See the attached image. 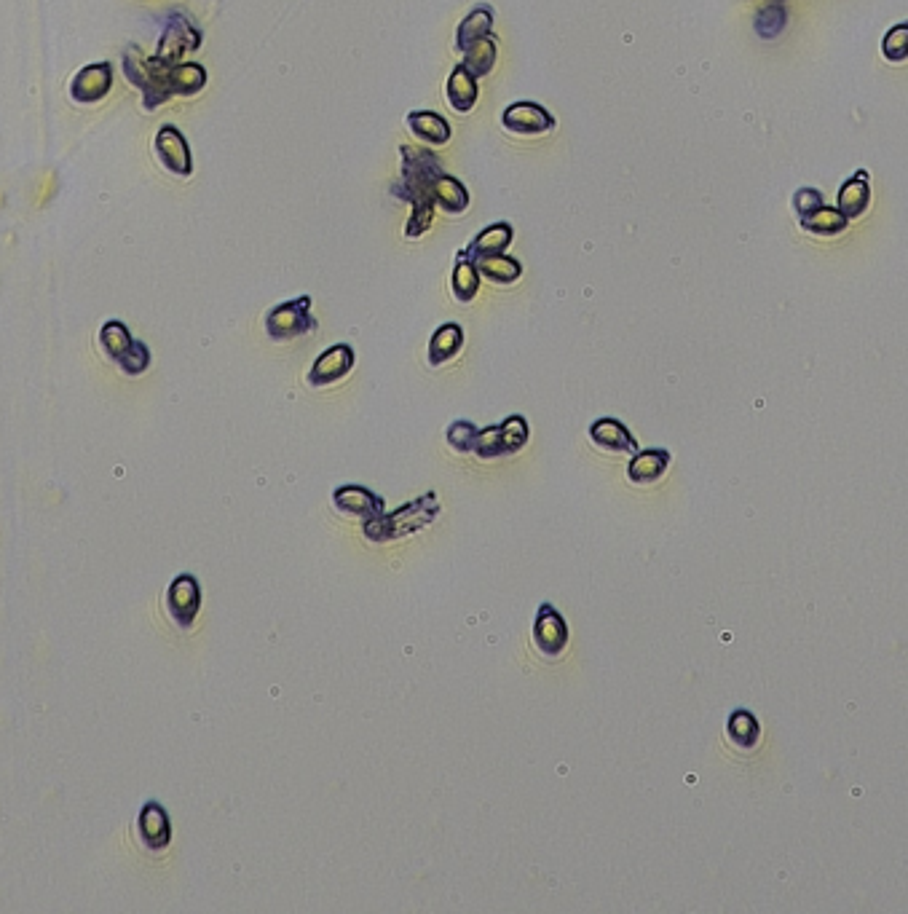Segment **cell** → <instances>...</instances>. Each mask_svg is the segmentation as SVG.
<instances>
[{
	"mask_svg": "<svg viewBox=\"0 0 908 914\" xmlns=\"http://www.w3.org/2000/svg\"><path fill=\"white\" fill-rule=\"evenodd\" d=\"M882 54L890 62H906L908 59V22H900L887 30L882 41Z\"/></svg>",
	"mask_w": 908,
	"mask_h": 914,
	"instance_id": "f546056e",
	"label": "cell"
},
{
	"mask_svg": "<svg viewBox=\"0 0 908 914\" xmlns=\"http://www.w3.org/2000/svg\"><path fill=\"white\" fill-rule=\"evenodd\" d=\"M501 124L507 126L509 132H515V135H544V132L555 129V116L547 108H542L539 102L523 100L512 102L504 110Z\"/></svg>",
	"mask_w": 908,
	"mask_h": 914,
	"instance_id": "8992f818",
	"label": "cell"
},
{
	"mask_svg": "<svg viewBox=\"0 0 908 914\" xmlns=\"http://www.w3.org/2000/svg\"><path fill=\"white\" fill-rule=\"evenodd\" d=\"M201 33L191 22L185 19H175L172 25H167V33L161 38V49L156 54V59L167 62V65H177V59L183 57L185 51L199 49Z\"/></svg>",
	"mask_w": 908,
	"mask_h": 914,
	"instance_id": "4fadbf2b",
	"label": "cell"
},
{
	"mask_svg": "<svg viewBox=\"0 0 908 914\" xmlns=\"http://www.w3.org/2000/svg\"><path fill=\"white\" fill-rule=\"evenodd\" d=\"M432 191L434 202L440 204L445 212H456V215H459V212H464L469 207L467 188H464L456 177L445 175V172H440V177L434 180Z\"/></svg>",
	"mask_w": 908,
	"mask_h": 914,
	"instance_id": "d4e9b609",
	"label": "cell"
},
{
	"mask_svg": "<svg viewBox=\"0 0 908 914\" xmlns=\"http://www.w3.org/2000/svg\"><path fill=\"white\" fill-rule=\"evenodd\" d=\"M475 435H477V427L472 424V421L461 419V421H456V424H450L448 427L450 448L459 453H469L472 451V443H475Z\"/></svg>",
	"mask_w": 908,
	"mask_h": 914,
	"instance_id": "4dcf8cb0",
	"label": "cell"
},
{
	"mask_svg": "<svg viewBox=\"0 0 908 914\" xmlns=\"http://www.w3.org/2000/svg\"><path fill=\"white\" fill-rule=\"evenodd\" d=\"M823 204V193L817 191V188H801V191H796V199H793V207H796V212H799L801 218H807V215H812L815 210H820Z\"/></svg>",
	"mask_w": 908,
	"mask_h": 914,
	"instance_id": "1f68e13d",
	"label": "cell"
},
{
	"mask_svg": "<svg viewBox=\"0 0 908 914\" xmlns=\"http://www.w3.org/2000/svg\"><path fill=\"white\" fill-rule=\"evenodd\" d=\"M496 54H499V41H496L493 35H485V38L475 41L467 51H464V62H461V65H464L475 78H483L488 76L493 70V65H496Z\"/></svg>",
	"mask_w": 908,
	"mask_h": 914,
	"instance_id": "603a6c76",
	"label": "cell"
},
{
	"mask_svg": "<svg viewBox=\"0 0 908 914\" xmlns=\"http://www.w3.org/2000/svg\"><path fill=\"white\" fill-rule=\"evenodd\" d=\"M408 126L413 129V135L426 140V143L445 145L450 140L448 121L437 116V113H429V110H413V113H408Z\"/></svg>",
	"mask_w": 908,
	"mask_h": 914,
	"instance_id": "ffe728a7",
	"label": "cell"
},
{
	"mask_svg": "<svg viewBox=\"0 0 908 914\" xmlns=\"http://www.w3.org/2000/svg\"><path fill=\"white\" fill-rule=\"evenodd\" d=\"M207 84V70L201 68V65H172V92L183 94V97H191V94L201 92Z\"/></svg>",
	"mask_w": 908,
	"mask_h": 914,
	"instance_id": "83f0119b",
	"label": "cell"
},
{
	"mask_svg": "<svg viewBox=\"0 0 908 914\" xmlns=\"http://www.w3.org/2000/svg\"><path fill=\"white\" fill-rule=\"evenodd\" d=\"M590 440L598 448L609 453H638L641 445L635 440V435L622 424L619 419L603 416V419L592 421L590 424Z\"/></svg>",
	"mask_w": 908,
	"mask_h": 914,
	"instance_id": "7c38bea8",
	"label": "cell"
},
{
	"mask_svg": "<svg viewBox=\"0 0 908 914\" xmlns=\"http://www.w3.org/2000/svg\"><path fill=\"white\" fill-rule=\"evenodd\" d=\"M440 499L437 494H424L418 496L416 502H408L397 507L392 512H381L378 518L365 520V534L370 542H392V539H402L408 537V534H416V531L426 529L432 520H437L440 515Z\"/></svg>",
	"mask_w": 908,
	"mask_h": 914,
	"instance_id": "7a4b0ae2",
	"label": "cell"
},
{
	"mask_svg": "<svg viewBox=\"0 0 908 914\" xmlns=\"http://www.w3.org/2000/svg\"><path fill=\"white\" fill-rule=\"evenodd\" d=\"M464 346V330L456 322H445L429 341V362L442 365V362L453 360Z\"/></svg>",
	"mask_w": 908,
	"mask_h": 914,
	"instance_id": "d6986e66",
	"label": "cell"
},
{
	"mask_svg": "<svg viewBox=\"0 0 908 914\" xmlns=\"http://www.w3.org/2000/svg\"><path fill=\"white\" fill-rule=\"evenodd\" d=\"M847 223H850V220L844 218L842 212L831 210V207H825V204L820 210L812 212V215H807V218H801V228H807V231L820 236L842 234L844 228H847Z\"/></svg>",
	"mask_w": 908,
	"mask_h": 914,
	"instance_id": "4316f807",
	"label": "cell"
},
{
	"mask_svg": "<svg viewBox=\"0 0 908 914\" xmlns=\"http://www.w3.org/2000/svg\"><path fill=\"white\" fill-rule=\"evenodd\" d=\"M534 646L550 660L563 655V649L568 646V625L563 620V614L552 604H542L536 612Z\"/></svg>",
	"mask_w": 908,
	"mask_h": 914,
	"instance_id": "5b68a950",
	"label": "cell"
},
{
	"mask_svg": "<svg viewBox=\"0 0 908 914\" xmlns=\"http://www.w3.org/2000/svg\"><path fill=\"white\" fill-rule=\"evenodd\" d=\"M333 504L338 507V512L349 515V518H362L373 520L381 512H386V502L381 496H375L370 488L365 486H338L333 494Z\"/></svg>",
	"mask_w": 908,
	"mask_h": 914,
	"instance_id": "8fae6325",
	"label": "cell"
},
{
	"mask_svg": "<svg viewBox=\"0 0 908 914\" xmlns=\"http://www.w3.org/2000/svg\"><path fill=\"white\" fill-rule=\"evenodd\" d=\"M868 204H871V185H868L866 169H860V172H855V175L842 185V191H839V212H842L847 220L860 218V215L868 210Z\"/></svg>",
	"mask_w": 908,
	"mask_h": 914,
	"instance_id": "9a60e30c",
	"label": "cell"
},
{
	"mask_svg": "<svg viewBox=\"0 0 908 914\" xmlns=\"http://www.w3.org/2000/svg\"><path fill=\"white\" fill-rule=\"evenodd\" d=\"M317 330V319L311 317V298L300 295L295 301L279 303L276 309L268 311L266 333L274 341H292V338L306 336Z\"/></svg>",
	"mask_w": 908,
	"mask_h": 914,
	"instance_id": "3957f363",
	"label": "cell"
},
{
	"mask_svg": "<svg viewBox=\"0 0 908 914\" xmlns=\"http://www.w3.org/2000/svg\"><path fill=\"white\" fill-rule=\"evenodd\" d=\"M788 25V14H785L783 3H769L767 9L759 11L756 17V33L761 38H777Z\"/></svg>",
	"mask_w": 908,
	"mask_h": 914,
	"instance_id": "f1b7e54d",
	"label": "cell"
},
{
	"mask_svg": "<svg viewBox=\"0 0 908 914\" xmlns=\"http://www.w3.org/2000/svg\"><path fill=\"white\" fill-rule=\"evenodd\" d=\"M453 295H456V301L469 303L480 290V271H477L475 260H469L464 252H461L459 258H456V266H453Z\"/></svg>",
	"mask_w": 908,
	"mask_h": 914,
	"instance_id": "484cf974",
	"label": "cell"
},
{
	"mask_svg": "<svg viewBox=\"0 0 908 914\" xmlns=\"http://www.w3.org/2000/svg\"><path fill=\"white\" fill-rule=\"evenodd\" d=\"M100 341H102V346H105V352L110 354V360H116L118 365L126 370V373L137 376V373H142V370L148 368V362H150L148 346L140 344V341H134V338L129 336L126 325H121V322H116V319L108 322V325L102 328Z\"/></svg>",
	"mask_w": 908,
	"mask_h": 914,
	"instance_id": "277c9868",
	"label": "cell"
},
{
	"mask_svg": "<svg viewBox=\"0 0 908 914\" xmlns=\"http://www.w3.org/2000/svg\"><path fill=\"white\" fill-rule=\"evenodd\" d=\"M156 153H159L161 164L180 177H188L193 172L191 148L185 143L183 132L172 124H164L156 135Z\"/></svg>",
	"mask_w": 908,
	"mask_h": 914,
	"instance_id": "9c48e42d",
	"label": "cell"
},
{
	"mask_svg": "<svg viewBox=\"0 0 908 914\" xmlns=\"http://www.w3.org/2000/svg\"><path fill=\"white\" fill-rule=\"evenodd\" d=\"M140 837L150 850H164V847L169 845V837H172V831H169V818L167 813H164V807L156 805V802H150V805H145V810H142Z\"/></svg>",
	"mask_w": 908,
	"mask_h": 914,
	"instance_id": "2e32d148",
	"label": "cell"
},
{
	"mask_svg": "<svg viewBox=\"0 0 908 914\" xmlns=\"http://www.w3.org/2000/svg\"><path fill=\"white\" fill-rule=\"evenodd\" d=\"M493 33V11L488 6H480V9L469 11L464 22L459 25V33H456V49L467 51L469 46L485 35Z\"/></svg>",
	"mask_w": 908,
	"mask_h": 914,
	"instance_id": "cb8c5ba5",
	"label": "cell"
},
{
	"mask_svg": "<svg viewBox=\"0 0 908 914\" xmlns=\"http://www.w3.org/2000/svg\"><path fill=\"white\" fill-rule=\"evenodd\" d=\"M167 606L169 614H172V620H175L180 628H191L193 622H196V614H199L201 606L199 582H196L191 574H180V577L169 585Z\"/></svg>",
	"mask_w": 908,
	"mask_h": 914,
	"instance_id": "52a82bcc",
	"label": "cell"
},
{
	"mask_svg": "<svg viewBox=\"0 0 908 914\" xmlns=\"http://www.w3.org/2000/svg\"><path fill=\"white\" fill-rule=\"evenodd\" d=\"M475 266L483 277H488L491 282H496V285H512V282H517L520 274H523L520 260L509 258V255H504V252H499V255H485V258H477Z\"/></svg>",
	"mask_w": 908,
	"mask_h": 914,
	"instance_id": "44dd1931",
	"label": "cell"
},
{
	"mask_svg": "<svg viewBox=\"0 0 908 914\" xmlns=\"http://www.w3.org/2000/svg\"><path fill=\"white\" fill-rule=\"evenodd\" d=\"M440 161L434 159V153L421 151V148H410L402 145V177L392 191L400 199H408L413 204V218H410L405 236L416 239L432 226L434 210V180L440 177Z\"/></svg>",
	"mask_w": 908,
	"mask_h": 914,
	"instance_id": "6da1fadb",
	"label": "cell"
},
{
	"mask_svg": "<svg viewBox=\"0 0 908 914\" xmlns=\"http://www.w3.org/2000/svg\"><path fill=\"white\" fill-rule=\"evenodd\" d=\"M670 462H673V456L665 448L638 451L633 453V459L627 464V478L633 480L635 486H649V483H657L665 475Z\"/></svg>",
	"mask_w": 908,
	"mask_h": 914,
	"instance_id": "5bb4252c",
	"label": "cell"
},
{
	"mask_svg": "<svg viewBox=\"0 0 908 914\" xmlns=\"http://www.w3.org/2000/svg\"><path fill=\"white\" fill-rule=\"evenodd\" d=\"M110 86H113V68L108 62H94V65H86L75 73L70 94H73L75 102L92 105L110 92Z\"/></svg>",
	"mask_w": 908,
	"mask_h": 914,
	"instance_id": "30bf717a",
	"label": "cell"
},
{
	"mask_svg": "<svg viewBox=\"0 0 908 914\" xmlns=\"http://www.w3.org/2000/svg\"><path fill=\"white\" fill-rule=\"evenodd\" d=\"M726 735H729L734 746L742 748V751H750V748L759 746L761 724L750 711H734L729 716V722H726Z\"/></svg>",
	"mask_w": 908,
	"mask_h": 914,
	"instance_id": "7402d4cb",
	"label": "cell"
},
{
	"mask_svg": "<svg viewBox=\"0 0 908 914\" xmlns=\"http://www.w3.org/2000/svg\"><path fill=\"white\" fill-rule=\"evenodd\" d=\"M351 368H354V349L349 344H335L327 352L319 354L317 362L311 365L306 381L311 386L335 384L343 376H349Z\"/></svg>",
	"mask_w": 908,
	"mask_h": 914,
	"instance_id": "ba28073f",
	"label": "cell"
},
{
	"mask_svg": "<svg viewBox=\"0 0 908 914\" xmlns=\"http://www.w3.org/2000/svg\"><path fill=\"white\" fill-rule=\"evenodd\" d=\"M509 244H512V226H509V223H493V226L480 231V234L469 242L464 255H467L469 260L485 258V255H499V252L507 250Z\"/></svg>",
	"mask_w": 908,
	"mask_h": 914,
	"instance_id": "ac0fdd59",
	"label": "cell"
},
{
	"mask_svg": "<svg viewBox=\"0 0 908 914\" xmlns=\"http://www.w3.org/2000/svg\"><path fill=\"white\" fill-rule=\"evenodd\" d=\"M448 102L450 108L459 110V113H469V110L475 108L477 97H480V89H477V78L469 73L464 65H456V70L450 73L448 78Z\"/></svg>",
	"mask_w": 908,
	"mask_h": 914,
	"instance_id": "e0dca14e",
	"label": "cell"
}]
</instances>
